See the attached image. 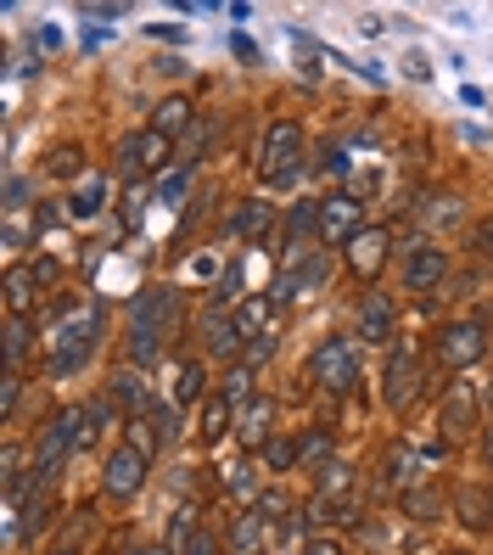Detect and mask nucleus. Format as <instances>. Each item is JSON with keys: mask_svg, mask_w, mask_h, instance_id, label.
I'll use <instances>...</instances> for the list:
<instances>
[{"mask_svg": "<svg viewBox=\"0 0 493 555\" xmlns=\"http://www.w3.org/2000/svg\"><path fill=\"white\" fill-rule=\"evenodd\" d=\"M359 208H365L359 197H325L320 202V230H314V236H320L325 247H348L353 236H359Z\"/></svg>", "mask_w": 493, "mask_h": 555, "instance_id": "nucleus-6", "label": "nucleus"}, {"mask_svg": "<svg viewBox=\"0 0 493 555\" xmlns=\"http://www.w3.org/2000/svg\"><path fill=\"white\" fill-rule=\"evenodd\" d=\"M415 387H421V365H415L409 348H398V354L387 359V376H381V404H387V410H404V404L415 399Z\"/></svg>", "mask_w": 493, "mask_h": 555, "instance_id": "nucleus-9", "label": "nucleus"}, {"mask_svg": "<svg viewBox=\"0 0 493 555\" xmlns=\"http://www.w3.org/2000/svg\"><path fill=\"white\" fill-rule=\"evenodd\" d=\"M269 421H275V404L269 399H247V410H241V449H269Z\"/></svg>", "mask_w": 493, "mask_h": 555, "instance_id": "nucleus-14", "label": "nucleus"}, {"mask_svg": "<svg viewBox=\"0 0 493 555\" xmlns=\"http://www.w3.org/2000/svg\"><path fill=\"white\" fill-rule=\"evenodd\" d=\"M57 555H73V550H57Z\"/></svg>", "mask_w": 493, "mask_h": 555, "instance_id": "nucleus-49", "label": "nucleus"}, {"mask_svg": "<svg viewBox=\"0 0 493 555\" xmlns=\"http://www.w3.org/2000/svg\"><path fill=\"white\" fill-rule=\"evenodd\" d=\"M264 460H269V471H286V466L297 460V443H286V438H269Z\"/></svg>", "mask_w": 493, "mask_h": 555, "instance_id": "nucleus-32", "label": "nucleus"}, {"mask_svg": "<svg viewBox=\"0 0 493 555\" xmlns=\"http://www.w3.org/2000/svg\"><path fill=\"white\" fill-rule=\"evenodd\" d=\"M359 337L365 342L393 337V303L381 298V292H365V298H359Z\"/></svg>", "mask_w": 493, "mask_h": 555, "instance_id": "nucleus-13", "label": "nucleus"}, {"mask_svg": "<svg viewBox=\"0 0 493 555\" xmlns=\"http://www.w3.org/2000/svg\"><path fill=\"white\" fill-rule=\"evenodd\" d=\"M437 354H443V365H477L482 354H488V337H482L477 320H454V326H443V337H437Z\"/></svg>", "mask_w": 493, "mask_h": 555, "instance_id": "nucleus-8", "label": "nucleus"}, {"mask_svg": "<svg viewBox=\"0 0 493 555\" xmlns=\"http://www.w3.org/2000/svg\"><path fill=\"white\" fill-rule=\"evenodd\" d=\"M169 163V141L157 135V129H141V135H129L124 146H118V169H124V180H141V174L163 169Z\"/></svg>", "mask_w": 493, "mask_h": 555, "instance_id": "nucleus-5", "label": "nucleus"}, {"mask_svg": "<svg viewBox=\"0 0 493 555\" xmlns=\"http://www.w3.org/2000/svg\"><path fill=\"white\" fill-rule=\"evenodd\" d=\"M443 427H449V432H471V427H477V387H471V382L449 387V399H443Z\"/></svg>", "mask_w": 493, "mask_h": 555, "instance_id": "nucleus-15", "label": "nucleus"}, {"mask_svg": "<svg viewBox=\"0 0 493 555\" xmlns=\"http://www.w3.org/2000/svg\"><path fill=\"white\" fill-rule=\"evenodd\" d=\"M73 438H79V410H62L51 427H45V438H40V449H34V477H51V471L68 460V449H73Z\"/></svg>", "mask_w": 493, "mask_h": 555, "instance_id": "nucleus-7", "label": "nucleus"}, {"mask_svg": "<svg viewBox=\"0 0 493 555\" xmlns=\"http://www.w3.org/2000/svg\"><path fill=\"white\" fill-rule=\"evenodd\" d=\"M269 225H275V208H269V202H247L230 230H236V236H247V242H258V236H269Z\"/></svg>", "mask_w": 493, "mask_h": 555, "instance_id": "nucleus-20", "label": "nucleus"}, {"mask_svg": "<svg viewBox=\"0 0 493 555\" xmlns=\"http://www.w3.org/2000/svg\"><path fill=\"white\" fill-rule=\"evenodd\" d=\"M404 68H409V79H426V73H432V68H426L421 51H415V57H404Z\"/></svg>", "mask_w": 493, "mask_h": 555, "instance_id": "nucleus-45", "label": "nucleus"}, {"mask_svg": "<svg viewBox=\"0 0 493 555\" xmlns=\"http://www.w3.org/2000/svg\"><path fill=\"white\" fill-rule=\"evenodd\" d=\"M348 264H353V275H376L381 264H387V230H359L348 242Z\"/></svg>", "mask_w": 493, "mask_h": 555, "instance_id": "nucleus-12", "label": "nucleus"}, {"mask_svg": "<svg viewBox=\"0 0 493 555\" xmlns=\"http://www.w3.org/2000/svg\"><path fill=\"white\" fill-rule=\"evenodd\" d=\"M297 460H303V466H331V438H325V432H309V438L297 443Z\"/></svg>", "mask_w": 493, "mask_h": 555, "instance_id": "nucleus-28", "label": "nucleus"}, {"mask_svg": "<svg viewBox=\"0 0 493 555\" xmlns=\"http://www.w3.org/2000/svg\"><path fill=\"white\" fill-rule=\"evenodd\" d=\"M404 511H409V516H421V522H432V516L443 511V499L426 494V488H415V494H404Z\"/></svg>", "mask_w": 493, "mask_h": 555, "instance_id": "nucleus-30", "label": "nucleus"}, {"mask_svg": "<svg viewBox=\"0 0 493 555\" xmlns=\"http://www.w3.org/2000/svg\"><path fill=\"white\" fill-rule=\"evenodd\" d=\"M309 376L325 387V393H348L359 382V348L348 337H325L309 354Z\"/></svg>", "mask_w": 493, "mask_h": 555, "instance_id": "nucleus-3", "label": "nucleus"}, {"mask_svg": "<svg viewBox=\"0 0 493 555\" xmlns=\"http://www.w3.org/2000/svg\"><path fill=\"white\" fill-rule=\"evenodd\" d=\"M297 157H303V129H297L292 118L269 124L264 146H258V174H264L269 185H292L297 180Z\"/></svg>", "mask_w": 493, "mask_h": 555, "instance_id": "nucleus-2", "label": "nucleus"}, {"mask_svg": "<svg viewBox=\"0 0 493 555\" xmlns=\"http://www.w3.org/2000/svg\"><path fill=\"white\" fill-rule=\"evenodd\" d=\"M180 320V298L169 286H146L141 298L129 303V326H135V365H152L163 348V331Z\"/></svg>", "mask_w": 493, "mask_h": 555, "instance_id": "nucleus-1", "label": "nucleus"}, {"mask_svg": "<svg viewBox=\"0 0 493 555\" xmlns=\"http://www.w3.org/2000/svg\"><path fill=\"white\" fill-rule=\"evenodd\" d=\"M191 539H197V527H191V511H180V516H174V522H169V550L180 555Z\"/></svg>", "mask_w": 493, "mask_h": 555, "instance_id": "nucleus-33", "label": "nucleus"}, {"mask_svg": "<svg viewBox=\"0 0 493 555\" xmlns=\"http://www.w3.org/2000/svg\"><path fill=\"white\" fill-rule=\"evenodd\" d=\"M141 208H146V197H141V191H129V197H124V219H129V225H141Z\"/></svg>", "mask_w": 493, "mask_h": 555, "instance_id": "nucleus-41", "label": "nucleus"}, {"mask_svg": "<svg viewBox=\"0 0 493 555\" xmlns=\"http://www.w3.org/2000/svg\"><path fill=\"white\" fill-rule=\"evenodd\" d=\"M281 511H286V499H281V494H264V499L253 505V516H281Z\"/></svg>", "mask_w": 493, "mask_h": 555, "instance_id": "nucleus-40", "label": "nucleus"}, {"mask_svg": "<svg viewBox=\"0 0 493 555\" xmlns=\"http://www.w3.org/2000/svg\"><path fill=\"white\" fill-rule=\"evenodd\" d=\"M68 214H73V219H90V214H101V180H96V174H90V180L79 185V191H73Z\"/></svg>", "mask_w": 493, "mask_h": 555, "instance_id": "nucleus-25", "label": "nucleus"}, {"mask_svg": "<svg viewBox=\"0 0 493 555\" xmlns=\"http://www.w3.org/2000/svg\"><path fill=\"white\" fill-rule=\"evenodd\" d=\"M23 354H29V326L12 320V326H6V370H12V376H17V365H23Z\"/></svg>", "mask_w": 493, "mask_h": 555, "instance_id": "nucleus-27", "label": "nucleus"}, {"mask_svg": "<svg viewBox=\"0 0 493 555\" xmlns=\"http://www.w3.org/2000/svg\"><path fill=\"white\" fill-rule=\"evenodd\" d=\"M202 432H208V438L230 432V404L225 399H208V410H202Z\"/></svg>", "mask_w": 493, "mask_h": 555, "instance_id": "nucleus-31", "label": "nucleus"}, {"mask_svg": "<svg viewBox=\"0 0 493 555\" xmlns=\"http://www.w3.org/2000/svg\"><path fill=\"white\" fill-rule=\"evenodd\" d=\"M146 555H169V550H146Z\"/></svg>", "mask_w": 493, "mask_h": 555, "instance_id": "nucleus-48", "label": "nucleus"}, {"mask_svg": "<svg viewBox=\"0 0 493 555\" xmlns=\"http://www.w3.org/2000/svg\"><path fill=\"white\" fill-rule=\"evenodd\" d=\"M113 399H118V404H129V410H141V404H146L141 370H118V376H113Z\"/></svg>", "mask_w": 493, "mask_h": 555, "instance_id": "nucleus-24", "label": "nucleus"}, {"mask_svg": "<svg viewBox=\"0 0 493 555\" xmlns=\"http://www.w3.org/2000/svg\"><path fill=\"white\" fill-rule=\"evenodd\" d=\"M152 129H157V135H163V141H174V135H185V129H191V101H185V96L157 101V107H152Z\"/></svg>", "mask_w": 493, "mask_h": 555, "instance_id": "nucleus-18", "label": "nucleus"}, {"mask_svg": "<svg viewBox=\"0 0 493 555\" xmlns=\"http://www.w3.org/2000/svg\"><path fill=\"white\" fill-rule=\"evenodd\" d=\"M51 174H79V152H73V146H62V152L51 157Z\"/></svg>", "mask_w": 493, "mask_h": 555, "instance_id": "nucleus-36", "label": "nucleus"}, {"mask_svg": "<svg viewBox=\"0 0 493 555\" xmlns=\"http://www.w3.org/2000/svg\"><path fill=\"white\" fill-rule=\"evenodd\" d=\"M264 326H269V298H247V303L236 309V331L258 342V331H264Z\"/></svg>", "mask_w": 493, "mask_h": 555, "instance_id": "nucleus-22", "label": "nucleus"}, {"mask_svg": "<svg viewBox=\"0 0 493 555\" xmlns=\"http://www.w3.org/2000/svg\"><path fill=\"white\" fill-rule=\"evenodd\" d=\"M40 527H45V505H29V522L17 527V533H40Z\"/></svg>", "mask_w": 493, "mask_h": 555, "instance_id": "nucleus-44", "label": "nucleus"}, {"mask_svg": "<svg viewBox=\"0 0 493 555\" xmlns=\"http://www.w3.org/2000/svg\"><path fill=\"white\" fill-rule=\"evenodd\" d=\"M34 281H40V275H34L29 264H12V270H6V309H12V320H23V314L34 309Z\"/></svg>", "mask_w": 493, "mask_h": 555, "instance_id": "nucleus-17", "label": "nucleus"}, {"mask_svg": "<svg viewBox=\"0 0 493 555\" xmlns=\"http://www.w3.org/2000/svg\"><path fill=\"white\" fill-rule=\"evenodd\" d=\"M23 197H29V185L17 180V174H6V208H23Z\"/></svg>", "mask_w": 493, "mask_h": 555, "instance_id": "nucleus-38", "label": "nucleus"}, {"mask_svg": "<svg viewBox=\"0 0 493 555\" xmlns=\"http://www.w3.org/2000/svg\"><path fill=\"white\" fill-rule=\"evenodd\" d=\"M180 555H219V550H213V539H208V533H197V539L185 544V550H180Z\"/></svg>", "mask_w": 493, "mask_h": 555, "instance_id": "nucleus-43", "label": "nucleus"}, {"mask_svg": "<svg viewBox=\"0 0 493 555\" xmlns=\"http://www.w3.org/2000/svg\"><path fill=\"white\" fill-rule=\"evenodd\" d=\"M443 275H449V258H443V247H432V242L409 247V258H404V286H409V292H426V286H437Z\"/></svg>", "mask_w": 493, "mask_h": 555, "instance_id": "nucleus-11", "label": "nucleus"}, {"mask_svg": "<svg viewBox=\"0 0 493 555\" xmlns=\"http://www.w3.org/2000/svg\"><path fill=\"white\" fill-rule=\"evenodd\" d=\"M96 309H79V314H68L57 326V337H51V370L57 376H68V370H79L85 365V354H90V342H96Z\"/></svg>", "mask_w": 493, "mask_h": 555, "instance_id": "nucleus-4", "label": "nucleus"}, {"mask_svg": "<svg viewBox=\"0 0 493 555\" xmlns=\"http://www.w3.org/2000/svg\"><path fill=\"white\" fill-rule=\"evenodd\" d=\"M107 494H118V499H129V494H141V483H146V455L135 449V443H124V449H113V460H107Z\"/></svg>", "mask_w": 493, "mask_h": 555, "instance_id": "nucleus-10", "label": "nucleus"}, {"mask_svg": "<svg viewBox=\"0 0 493 555\" xmlns=\"http://www.w3.org/2000/svg\"><path fill=\"white\" fill-rule=\"evenodd\" d=\"M303 555H342V544L337 539H309V544H303Z\"/></svg>", "mask_w": 493, "mask_h": 555, "instance_id": "nucleus-42", "label": "nucleus"}, {"mask_svg": "<svg viewBox=\"0 0 493 555\" xmlns=\"http://www.w3.org/2000/svg\"><path fill=\"white\" fill-rule=\"evenodd\" d=\"M247 387H253V370H230L225 376V404H241L247 399Z\"/></svg>", "mask_w": 493, "mask_h": 555, "instance_id": "nucleus-35", "label": "nucleus"}, {"mask_svg": "<svg viewBox=\"0 0 493 555\" xmlns=\"http://www.w3.org/2000/svg\"><path fill=\"white\" fill-rule=\"evenodd\" d=\"M236 494H253V466H230V477H225Z\"/></svg>", "mask_w": 493, "mask_h": 555, "instance_id": "nucleus-37", "label": "nucleus"}, {"mask_svg": "<svg viewBox=\"0 0 493 555\" xmlns=\"http://www.w3.org/2000/svg\"><path fill=\"white\" fill-rule=\"evenodd\" d=\"M348 483H353V477H348V466H342V460H331V466H320V499H325V505H331V499H337Z\"/></svg>", "mask_w": 493, "mask_h": 555, "instance_id": "nucleus-29", "label": "nucleus"}, {"mask_svg": "<svg viewBox=\"0 0 493 555\" xmlns=\"http://www.w3.org/2000/svg\"><path fill=\"white\" fill-rule=\"evenodd\" d=\"M258 527H264V516H241V527H236V550L241 555L258 550Z\"/></svg>", "mask_w": 493, "mask_h": 555, "instance_id": "nucleus-34", "label": "nucleus"}, {"mask_svg": "<svg viewBox=\"0 0 493 555\" xmlns=\"http://www.w3.org/2000/svg\"><path fill=\"white\" fill-rule=\"evenodd\" d=\"M325 281V264L320 258H297V264H286V275L275 281V298H297V292H309V286Z\"/></svg>", "mask_w": 493, "mask_h": 555, "instance_id": "nucleus-16", "label": "nucleus"}, {"mask_svg": "<svg viewBox=\"0 0 493 555\" xmlns=\"http://www.w3.org/2000/svg\"><path fill=\"white\" fill-rule=\"evenodd\" d=\"M185 191H191V169H174V174H163V180H157L152 202H157V208H180Z\"/></svg>", "mask_w": 493, "mask_h": 555, "instance_id": "nucleus-21", "label": "nucleus"}, {"mask_svg": "<svg viewBox=\"0 0 493 555\" xmlns=\"http://www.w3.org/2000/svg\"><path fill=\"white\" fill-rule=\"evenodd\" d=\"M202 348L208 354H236L241 348V331H236V320H225V314H202Z\"/></svg>", "mask_w": 493, "mask_h": 555, "instance_id": "nucleus-19", "label": "nucleus"}, {"mask_svg": "<svg viewBox=\"0 0 493 555\" xmlns=\"http://www.w3.org/2000/svg\"><path fill=\"white\" fill-rule=\"evenodd\" d=\"M482 247L493 253V214H488V225H482Z\"/></svg>", "mask_w": 493, "mask_h": 555, "instance_id": "nucleus-46", "label": "nucleus"}, {"mask_svg": "<svg viewBox=\"0 0 493 555\" xmlns=\"http://www.w3.org/2000/svg\"><path fill=\"white\" fill-rule=\"evenodd\" d=\"M454 505H460V522H465V527H488V511H493V505L477 494V488H460V499H454Z\"/></svg>", "mask_w": 493, "mask_h": 555, "instance_id": "nucleus-26", "label": "nucleus"}, {"mask_svg": "<svg viewBox=\"0 0 493 555\" xmlns=\"http://www.w3.org/2000/svg\"><path fill=\"white\" fill-rule=\"evenodd\" d=\"M488 460H493V432H488Z\"/></svg>", "mask_w": 493, "mask_h": 555, "instance_id": "nucleus-47", "label": "nucleus"}, {"mask_svg": "<svg viewBox=\"0 0 493 555\" xmlns=\"http://www.w3.org/2000/svg\"><path fill=\"white\" fill-rule=\"evenodd\" d=\"M129 6H85V17L90 23H113V17H124Z\"/></svg>", "mask_w": 493, "mask_h": 555, "instance_id": "nucleus-39", "label": "nucleus"}, {"mask_svg": "<svg viewBox=\"0 0 493 555\" xmlns=\"http://www.w3.org/2000/svg\"><path fill=\"white\" fill-rule=\"evenodd\" d=\"M202 399V365L191 359V365H180V376H174V410L180 404H197Z\"/></svg>", "mask_w": 493, "mask_h": 555, "instance_id": "nucleus-23", "label": "nucleus"}]
</instances>
